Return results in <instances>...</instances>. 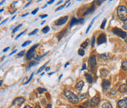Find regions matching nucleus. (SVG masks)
Instances as JSON below:
<instances>
[{"label": "nucleus", "mask_w": 127, "mask_h": 108, "mask_svg": "<svg viewBox=\"0 0 127 108\" xmlns=\"http://www.w3.org/2000/svg\"><path fill=\"white\" fill-rule=\"evenodd\" d=\"M64 96L68 99L71 103H73V104H75V103H77L79 101L78 96H76L75 93H73L72 92H71L70 90L66 89L64 91Z\"/></svg>", "instance_id": "1"}, {"label": "nucleus", "mask_w": 127, "mask_h": 108, "mask_svg": "<svg viewBox=\"0 0 127 108\" xmlns=\"http://www.w3.org/2000/svg\"><path fill=\"white\" fill-rule=\"evenodd\" d=\"M117 14L118 17L122 21H126L127 20V8L124 6H119L117 8Z\"/></svg>", "instance_id": "2"}, {"label": "nucleus", "mask_w": 127, "mask_h": 108, "mask_svg": "<svg viewBox=\"0 0 127 108\" xmlns=\"http://www.w3.org/2000/svg\"><path fill=\"white\" fill-rule=\"evenodd\" d=\"M113 33L114 35H116L118 36H119L122 38H127V33L123 30H122L120 28H118V27H114L113 29Z\"/></svg>", "instance_id": "3"}, {"label": "nucleus", "mask_w": 127, "mask_h": 108, "mask_svg": "<svg viewBox=\"0 0 127 108\" xmlns=\"http://www.w3.org/2000/svg\"><path fill=\"white\" fill-rule=\"evenodd\" d=\"M38 46V44H35V45H34L31 48V49H29L28 53H27V60H31L35 55V49H36V48Z\"/></svg>", "instance_id": "4"}, {"label": "nucleus", "mask_w": 127, "mask_h": 108, "mask_svg": "<svg viewBox=\"0 0 127 108\" xmlns=\"http://www.w3.org/2000/svg\"><path fill=\"white\" fill-rule=\"evenodd\" d=\"M89 64L91 66V68L93 70L97 67V57L95 55H92L90 56V57L89 59Z\"/></svg>", "instance_id": "5"}, {"label": "nucleus", "mask_w": 127, "mask_h": 108, "mask_svg": "<svg viewBox=\"0 0 127 108\" xmlns=\"http://www.w3.org/2000/svg\"><path fill=\"white\" fill-rule=\"evenodd\" d=\"M67 20H68V17H67V16L62 17L59 18L58 20H57V21H55V25H57V26H61L63 24H64L67 21Z\"/></svg>", "instance_id": "6"}, {"label": "nucleus", "mask_w": 127, "mask_h": 108, "mask_svg": "<svg viewBox=\"0 0 127 108\" xmlns=\"http://www.w3.org/2000/svg\"><path fill=\"white\" fill-rule=\"evenodd\" d=\"M110 86H111V82H110V81H108V80H107V79H104V81H103V82H102L103 91H104V93H106V92L109 89Z\"/></svg>", "instance_id": "7"}, {"label": "nucleus", "mask_w": 127, "mask_h": 108, "mask_svg": "<svg viewBox=\"0 0 127 108\" xmlns=\"http://www.w3.org/2000/svg\"><path fill=\"white\" fill-rule=\"evenodd\" d=\"M106 40H107V38H106V35H105V34H104V33L101 34L100 36L98 37L97 40V45H101V44L106 42Z\"/></svg>", "instance_id": "8"}, {"label": "nucleus", "mask_w": 127, "mask_h": 108, "mask_svg": "<svg viewBox=\"0 0 127 108\" xmlns=\"http://www.w3.org/2000/svg\"><path fill=\"white\" fill-rule=\"evenodd\" d=\"M25 98H23V97H17V98H16L13 102V105L14 106H21L22 103L25 102Z\"/></svg>", "instance_id": "9"}, {"label": "nucleus", "mask_w": 127, "mask_h": 108, "mask_svg": "<svg viewBox=\"0 0 127 108\" xmlns=\"http://www.w3.org/2000/svg\"><path fill=\"white\" fill-rule=\"evenodd\" d=\"M118 107L119 108H127V97L118 101Z\"/></svg>", "instance_id": "10"}, {"label": "nucleus", "mask_w": 127, "mask_h": 108, "mask_svg": "<svg viewBox=\"0 0 127 108\" xmlns=\"http://www.w3.org/2000/svg\"><path fill=\"white\" fill-rule=\"evenodd\" d=\"M79 23H83V19H81V20H78L76 18H72L71 19V21L70 22V27H72L73 26H75V24H78Z\"/></svg>", "instance_id": "11"}, {"label": "nucleus", "mask_w": 127, "mask_h": 108, "mask_svg": "<svg viewBox=\"0 0 127 108\" xmlns=\"http://www.w3.org/2000/svg\"><path fill=\"white\" fill-rule=\"evenodd\" d=\"M98 103H99V97L98 96H94V97H93L92 99H91L90 105H91V107H94L98 104Z\"/></svg>", "instance_id": "12"}, {"label": "nucleus", "mask_w": 127, "mask_h": 108, "mask_svg": "<svg viewBox=\"0 0 127 108\" xmlns=\"http://www.w3.org/2000/svg\"><path fill=\"white\" fill-rule=\"evenodd\" d=\"M83 86H84V82H83V81H79V82H77L76 85H75V89H76L77 91L80 92L82 89Z\"/></svg>", "instance_id": "13"}, {"label": "nucleus", "mask_w": 127, "mask_h": 108, "mask_svg": "<svg viewBox=\"0 0 127 108\" xmlns=\"http://www.w3.org/2000/svg\"><path fill=\"white\" fill-rule=\"evenodd\" d=\"M85 77H86V81L87 82H88L89 84H92L93 82V76L92 74H85Z\"/></svg>", "instance_id": "14"}, {"label": "nucleus", "mask_w": 127, "mask_h": 108, "mask_svg": "<svg viewBox=\"0 0 127 108\" xmlns=\"http://www.w3.org/2000/svg\"><path fill=\"white\" fill-rule=\"evenodd\" d=\"M118 91L122 93H125L127 92V85L126 84H122V85H120L119 89H118Z\"/></svg>", "instance_id": "15"}, {"label": "nucleus", "mask_w": 127, "mask_h": 108, "mask_svg": "<svg viewBox=\"0 0 127 108\" xmlns=\"http://www.w3.org/2000/svg\"><path fill=\"white\" fill-rule=\"evenodd\" d=\"M94 3H95V1L93 2V6H91L90 8H89L88 9V10H87L86 12H85V13H84V15L86 16V15H87V14H89V13H92V12H93L94 11Z\"/></svg>", "instance_id": "16"}, {"label": "nucleus", "mask_w": 127, "mask_h": 108, "mask_svg": "<svg viewBox=\"0 0 127 108\" xmlns=\"http://www.w3.org/2000/svg\"><path fill=\"white\" fill-rule=\"evenodd\" d=\"M88 43H89V39H87V40H86L85 42H83L82 44H81V49H86V48L88 46Z\"/></svg>", "instance_id": "17"}, {"label": "nucleus", "mask_w": 127, "mask_h": 108, "mask_svg": "<svg viewBox=\"0 0 127 108\" xmlns=\"http://www.w3.org/2000/svg\"><path fill=\"white\" fill-rule=\"evenodd\" d=\"M99 57L102 60H108L109 58V54L108 53H104V54H100Z\"/></svg>", "instance_id": "18"}, {"label": "nucleus", "mask_w": 127, "mask_h": 108, "mask_svg": "<svg viewBox=\"0 0 127 108\" xmlns=\"http://www.w3.org/2000/svg\"><path fill=\"white\" fill-rule=\"evenodd\" d=\"M102 108H113L112 104L108 102H105L104 103H103L102 105Z\"/></svg>", "instance_id": "19"}, {"label": "nucleus", "mask_w": 127, "mask_h": 108, "mask_svg": "<svg viewBox=\"0 0 127 108\" xmlns=\"http://www.w3.org/2000/svg\"><path fill=\"white\" fill-rule=\"evenodd\" d=\"M101 76L102 77H104V78H105L107 75L108 74V71H107V70H104V69H102L101 71Z\"/></svg>", "instance_id": "20"}, {"label": "nucleus", "mask_w": 127, "mask_h": 108, "mask_svg": "<svg viewBox=\"0 0 127 108\" xmlns=\"http://www.w3.org/2000/svg\"><path fill=\"white\" fill-rule=\"evenodd\" d=\"M38 63V62L37 61H31L29 64H28V66H27V69L28 70V69H30L31 67H33V66H35V65H36Z\"/></svg>", "instance_id": "21"}, {"label": "nucleus", "mask_w": 127, "mask_h": 108, "mask_svg": "<svg viewBox=\"0 0 127 108\" xmlns=\"http://www.w3.org/2000/svg\"><path fill=\"white\" fill-rule=\"evenodd\" d=\"M67 33V30H64L63 31H61V32L60 33V35H58V39L59 40H61V38H62V37L63 36H64L65 35V34Z\"/></svg>", "instance_id": "22"}, {"label": "nucleus", "mask_w": 127, "mask_h": 108, "mask_svg": "<svg viewBox=\"0 0 127 108\" xmlns=\"http://www.w3.org/2000/svg\"><path fill=\"white\" fill-rule=\"evenodd\" d=\"M49 31H50V27L49 26H46L45 27H43V28L42 29V32L46 34V33H48Z\"/></svg>", "instance_id": "23"}, {"label": "nucleus", "mask_w": 127, "mask_h": 108, "mask_svg": "<svg viewBox=\"0 0 127 108\" xmlns=\"http://www.w3.org/2000/svg\"><path fill=\"white\" fill-rule=\"evenodd\" d=\"M122 69L125 70V71L127 70V60H125V61L122 62Z\"/></svg>", "instance_id": "24"}, {"label": "nucleus", "mask_w": 127, "mask_h": 108, "mask_svg": "<svg viewBox=\"0 0 127 108\" xmlns=\"http://www.w3.org/2000/svg\"><path fill=\"white\" fill-rule=\"evenodd\" d=\"M37 90H38V93H40V94L43 93H44V92H46V89H44V88H40V87L38 88Z\"/></svg>", "instance_id": "25"}, {"label": "nucleus", "mask_w": 127, "mask_h": 108, "mask_svg": "<svg viewBox=\"0 0 127 108\" xmlns=\"http://www.w3.org/2000/svg\"><path fill=\"white\" fill-rule=\"evenodd\" d=\"M78 55L79 56H84L85 55V52H84V50H83L82 49H78Z\"/></svg>", "instance_id": "26"}, {"label": "nucleus", "mask_w": 127, "mask_h": 108, "mask_svg": "<svg viewBox=\"0 0 127 108\" xmlns=\"http://www.w3.org/2000/svg\"><path fill=\"white\" fill-rule=\"evenodd\" d=\"M106 23H107V21L104 19V21H103V22H102V24H101V29H104L105 25H106Z\"/></svg>", "instance_id": "27"}, {"label": "nucleus", "mask_w": 127, "mask_h": 108, "mask_svg": "<svg viewBox=\"0 0 127 108\" xmlns=\"http://www.w3.org/2000/svg\"><path fill=\"white\" fill-rule=\"evenodd\" d=\"M94 20H95V18L93 20V21H92V22H91L90 24H89V25L88 26V27H87V30H86V33H88L89 32V29L91 28V26H92L93 25V21H94Z\"/></svg>", "instance_id": "28"}, {"label": "nucleus", "mask_w": 127, "mask_h": 108, "mask_svg": "<svg viewBox=\"0 0 127 108\" xmlns=\"http://www.w3.org/2000/svg\"><path fill=\"white\" fill-rule=\"evenodd\" d=\"M78 97L79 99H83L86 98V95L85 94H82V93H79L78 95Z\"/></svg>", "instance_id": "29"}, {"label": "nucleus", "mask_w": 127, "mask_h": 108, "mask_svg": "<svg viewBox=\"0 0 127 108\" xmlns=\"http://www.w3.org/2000/svg\"><path fill=\"white\" fill-rule=\"evenodd\" d=\"M22 26V24H19L18 26H17V27H15V28L13 30V31H12V32H13V33H15L16 32V31H18L19 29H20V27H21Z\"/></svg>", "instance_id": "30"}, {"label": "nucleus", "mask_w": 127, "mask_h": 108, "mask_svg": "<svg viewBox=\"0 0 127 108\" xmlns=\"http://www.w3.org/2000/svg\"><path fill=\"white\" fill-rule=\"evenodd\" d=\"M46 64H45V65H43L42 67H41L40 68H39V69L38 70V71H37V74H39V73H40V72H42L43 70H44V68L46 67Z\"/></svg>", "instance_id": "31"}, {"label": "nucleus", "mask_w": 127, "mask_h": 108, "mask_svg": "<svg viewBox=\"0 0 127 108\" xmlns=\"http://www.w3.org/2000/svg\"><path fill=\"white\" fill-rule=\"evenodd\" d=\"M25 50H23V51H21V52H20V53L17 54V57H23V56L25 55Z\"/></svg>", "instance_id": "32"}, {"label": "nucleus", "mask_w": 127, "mask_h": 108, "mask_svg": "<svg viewBox=\"0 0 127 108\" xmlns=\"http://www.w3.org/2000/svg\"><path fill=\"white\" fill-rule=\"evenodd\" d=\"M33 75H34L33 74H31V75L30 76V78H28V80H27V82H25V84H24V85H27V84H28V83H29V82H30V81H31V78H32V77H33Z\"/></svg>", "instance_id": "33"}, {"label": "nucleus", "mask_w": 127, "mask_h": 108, "mask_svg": "<svg viewBox=\"0 0 127 108\" xmlns=\"http://www.w3.org/2000/svg\"><path fill=\"white\" fill-rule=\"evenodd\" d=\"M31 42V41H27V42H25V43H23V44H22V46H23V47H25V46H27V45H29V44H30Z\"/></svg>", "instance_id": "34"}, {"label": "nucleus", "mask_w": 127, "mask_h": 108, "mask_svg": "<svg viewBox=\"0 0 127 108\" xmlns=\"http://www.w3.org/2000/svg\"><path fill=\"white\" fill-rule=\"evenodd\" d=\"M38 29H35L33 31H31V32L29 34V35H35V34H36L37 32H38Z\"/></svg>", "instance_id": "35"}, {"label": "nucleus", "mask_w": 127, "mask_h": 108, "mask_svg": "<svg viewBox=\"0 0 127 108\" xmlns=\"http://www.w3.org/2000/svg\"><path fill=\"white\" fill-rule=\"evenodd\" d=\"M123 28L127 30V20H126V21H125L124 23H123Z\"/></svg>", "instance_id": "36"}, {"label": "nucleus", "mask_w": 127, "mask_h": 108, "mask_svg": "<svg viewBox=\"0 0 127 108\" xmlns=\"http://www.w3.org/2000/svg\"><path fill=\"white\" fill-rule=\"evenodd\" d=\"M94 43H95V36H93L92 38V42H91V46H92V47L94 46Z\"/></svg>", "instance_id": "37"}, {"label": "nucleus", "mask_w": 127, "mask_h": 108, "mask_svg": "<svg viewBox=\"0 0 127 108\" xmlns=\"http://www.w3.org/2000/svg\"><path fill=\"white\" fill-rule=\"evenodd\" d=\"M116 90H115V89H112V90H111V94H112V95H114V94H115L116 93Z\"/></svg>", "instance_id": "38"}, {"label": "nucleus", "mask_w": 127, "mask_h": 108, "mask_svg": "<svg viewBox=\"0 0 127 108\" xmlns=\"http://www.w3.org/2000/svg\"><path fill=\"white\" fill-rule=\"evenodd\" d=\"M38 11V8H37V9H35V10H33L32 12H31V14H33V15H34V14L36 13Z\"/></svg>", "instance_id": "39"}, {"label": "nucleus", "mask_w": 127, "mask_h": 108, "mask_svg": "<svg viewBox=\"0 0 127 108\" xmlns=\"http://www.w3.org/2000/svg\"><path fill=\"white\" fill-rule=\"evenodd\" d=\"M25 31H23V32H21V34H19V35H17V37H16V39H17V38H19L20 37H21V36L22 35H24V34H25Z\"/></svg>", "instance_id": "40"}, {"label": "nucleus", "mask_w": 127, "mask_h": 108, "mask_svg": "<svg viewBox=\"0 0 127 108\" xmlns=\"http://www.w3.org/2000/svg\"><path fill=\"white\" fill-rule=\"evenodd\" d=\"M104 2V1H102V0H99V1H96V2H97V4L98 6H100V5H101L102 4V2Z\"/></svg>", "instance_id": "41"}, {"label": "nucleus", "mask_w": 127, "mask_h": 108, "mask_svg": "<svg viewBox=\"0 0 127 108\" xmlns=\"http://www.w3.org/2000/svg\"><path fill=\"white\" fill-rule=\"evenodd\" d=\"M85 69H86V63H83L82 67V71H84Z\"/></svg>", "instance_id": "42"}, {"label": "nucleus", "mask_w": 127, "mask_h": 108, "mask_svg": "<svg viewBox=\"0 0 127 108\" xmlns=\"http://www.w3.org/2000/svg\"><path fill=\"white\" fill-rule=\"evenodd\" d=\"M48 17V15H47V14H44V15H41V16H40L41 18H46V17Z\"/></svg>", "instance_id": "43"}, {"label": "nucleus", "mask_w": 127, "mask_h": 108, "mask_svg": "<svg viewBox=\"0 0 127 108\" xmlns=\"http://www.w3.org/2000/svg\"><path fill=\"white\" fill-rule=\"evenodd\" d=\"M64 7V6H60V7L57 8V9L56 10V11H58V10H62Z\"/></svg>", "instance_id": "44"}, {"label": "nucleus", "mask_w": 127, "mask_h": 108, "mask_svg": "<svg viewBox=\"0 0 127 108\" xmlns=\"http://www.w3.org/2000/svg\"><path fill=\"white\" fill-rule=\"evenodd\" d=\"M53 2H54L53 0H51V1H48V2H47V4H52Z\"/></svg>", "instance_id": "45"}, {"label": "nucleus", "mask_w": 127, "mask_h": 108, "mask_svg": "<svg viewBox=\"0 0 127 108\" xmlns=\"http://www.w3.org/2000/svg\"><path fill=\"white\" fill-rule=\"evenodd\" d=\"M46 108H52V105L48 104V105H47V107H46Z\"/></svg>", "instance_id": "46"}, {"label": "nucleus", "mask_w": 127, "mask_h": 108, "mask_svg": "<svg viewBox=\"0 0 127 108\" xmlns=\"http://www.w3.org/2000/svg\"><path fill=\"white\" fill-rule=\"evenodd\" d=\"M24 108H31V106H29V105H25Z\"/></svg>", "instance_id": "47"}, {"label": "nucleus", "mask_w": 127, "mask_h": 108, "mask_svg": "<svg viewBox=\"0 0 127 108\" xmlns=\"http://www.w3.org/2000/svg\"><path fill=\"white\" fill-rule=\"evenodd\" d=\"M10 49V48H9V47H7V48H6V49H3V52H6V51H7L8 49Z\"/></svg>", "instance_id": "48"}, {"label": "nucleus", "mask_w": 127, "mask_h": 108, "mask_svg": "<svg viewBox=\"0 0 127 108\" xmlns=\"http://www.w3.org/2000/svg\"><path fill=\"white\" fill-rule=\"evenodd\" d=\"M61 2H63V1H59V2L57 3V5H60V4H61Z\"/></svg>", "instance_id": "49"}, {"label": "nucleus", "mask_w": 127, "mask_h": 108, "mask_svg": "<svg viewBox=\"0 0 127 108\" xmlns=\"http://www.w3.org/2000/svg\"><path fill=\"white\" fill-rule=\"evenodd\" d=\"M31 2H29L28 3H27V5L25 6V7H27V6H28L30 5V4H31Z\"/></svg>", "instance_id": "50"}, {"label": "nucleus", "mask_w": 127, "mask_h": 108, "mask_svg": "<svg viewBox=\"0 0 127 108\" xmlns=\"http://www.w3.org/2000/svg\"><path fill=\"white\" fill-rule=\"evenodd\" d=\"M16 52H17V51H16V50H14V51L13 52V53H11L10 54V55H13V53H16Z\"/></svg>", "instance_id": "51"}, {"label": "nucleus", "mask_w": 127, "mask_h": 108, "mask_svg": "<svg viewBox=\"0 0 127 108\" xmlns=\"http://www.w3.org/2000/svg\"><path fill=\"white\" fill-rule=\"evenodd\" d=\"M8 21V19H6V20H5V21H4L3 22H2V23H1V24H3V23H5V22H6V21Z\"/></svg>", "instance_id": "52"}, {"label": "nucleus", "mask_w": 127, "mask_h": 108, "mask_svg": "<svg viewBox=\"0 0 127 108\" xmlns=\"http://www.w3.org/2000/svg\"><path fill=\"white\" fill-rule=\"evenodd\" d=\"M35 108H41V107H40V106H38V105H36V106L35 107Z\"/></svg>", "instance_id": "53"}, {"label": "nucleus", "mask_w": 127, "mask_h": 108, "mask_svg": "<svg viewBox=\"0 0 127 108\" xmlns=\"http://www.w3.org/2000/svg\"><path fill=\"white\" fill-rule=\"evenodd\" d=\"M50 67H46V71H50Z\"/></svg>", "instance_id": "54"}, {"label": "nucleus", "mask_w": 127, "mask_h": 108, "mask_svg": "<svg viewBox=\"0 0 127 108\" xmlns=\"http://www.w3.org/2000/svg\"><path fill=\"white\" fill-rule=\"evenodd\" d=\"M68 64H69V63H67L66 64H65V66H64V67H67V65H68Z\"/></svg>", "instance_id": "55"}, {"label": "nucleus", "mask_w": 127, "mask_h": 108, "mask_svg": "<svg viewBox=\"0 0 127 108\" xmlns=\"http://www.w3.org/2000/svg\"><path fill=\"white\" fill-rule=\"evenodd\" d=\"M78 108H85V107H83V106H79V107H78Z\"/></svg>", "instance_id": "56"}, {"label": "nucleus", "mask_w": 127, "mask_h": 108, "mask_svg": "<svg viewBox=\"0 0 127 108\" xmlns=\"http://www.w3.org/2000/svg\"><path fill=\"white\" fill-rule=\"evenodd\" d=\"M27 15H28V13H26V14H24V15H22V17H25V16H27Z\"/></svg>", "instance_id": "57"}, {"label": "nucleus", "mask_w": 127, "mask_h": 108, "mask_svg": "<svg viewBox=\"0 0 127 108\" xmlns=\"http://www.w3.org/2000/svg\"><path fill=\"white\" fill-rule=\"evenodd\" d=\"M3 2H4V1H3V0H2V1H1V2H0V4H1V5H2V4H3Z\"/></svg>", "instance_id": "58"}, {"label": "nucleus", "mask_w": 127, "mask_h": 108, "mask_svg": "<svg viewBox=\"0 0 127 108\" xmlns=\"http://www.w3.org/2000/svg\"><path fill=\"white\" fill-rule=\"evenodd\" d=\"M45 22H46V21H42V22L41 23V24H44Z\"/></svg>", "instance_id": "59"}, {"label": "nucleus", "mask_w": 127, "mask_h": 108, "mask_svg": "<svg viewBox=\"0 0 127 108\" xmlns=\"http://www.w3.org/2000/svg\"><path fill=\"white\" fill-rule=\"evenodd\" d=\"M2 82H3V81H2V80H1V84H0V85H2Z\"/></svg>", "instance_id": "60"}, {"label": "nucleus", "mask_w": 127, "mask_h": 108, "mask_svg": "<svg viewBox=\"0 0 127 108\" xmlns=\"http://www.w3.org/2000/svg\"><path fill=\"white\" fill-rule=\"evenodd\" d=\"M61 78H62V74L60 76V78H59V80H61Z\"/></svg>", "instance_id": "61"}, {"label": "nucleus", "mask_w": 127, "mask_h": 108, "mask_svg": "<svg viewBox=\"0 0 127 108\" xmlns=\"http://www.w3.org/2000/svg\"><path fill=\"white\" fill-rule=\"evenodd\" d=\"M126 43H127V38H126Z\"/></svg>", "instance_id": "62"}, {"label": "nucleus", "mask_w": 127, "mask_h": 108, "mask_svg": "<svg viewBox=\"0 0 127 108\" xmlns=\"http://www.w3.org/2000/svg\"><path fill=\"white\" fill-rule=\"evenodd\" d=\"M66 108H71V107H67Z\"/></svg>", "instance_id": "63"}, {"label": "nucleus", "mask_w": 127, "mask_h": 108, "mask_svg": "<svg viewBox=\"0 0 127 108\" xmlns=\"http://www.w3.org/2000/svg\"><path fill=\"white\" fill-rule=\"evenodd\" d=\"M126 84H127V80H126Z\"/></svg>", "instance_id": "64"}]
</instances>
